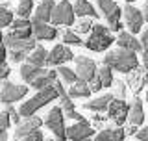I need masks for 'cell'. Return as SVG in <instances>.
<instances>
[{
	"label": "cell",
	"mask_w": 148,
	"mask_h": 141,
	"mask_svg": "<svg viewBox=\"0 0 148 141\" xmlns=\"http://www.w3.org/2000/svg\"><path fill=\"white\" fill-rule=\"evenodd\" d=\"M21 76L30 87L41 91V89H46V87L54 86V84L58 82V70L45 69V67H35V65L24 63L21 67Z\"/></svg>",
	"instance_id": "cell-1"
},
{
	"label": "cell",
	"mask_w": 148,
	"mask_h": 141,
	"mask_svg": "<svg viewBox=\"0 0 148 141\" xmlns=\"http://www.w3.org/2000/svg\"><path fill=\"white\" fill-rule=\"evenodd\" d=\"M104 65L111 67L113 70L119 73H132L133 69L139 67V59H137V52L133 50H126V48H119L117 50H109L104 56Z\"/></svg>",
	"instance_id": "cell-2"
},
{
	"label": "cell",
	"mask_w": 148,
	"mask_h": 141,
	"mask_svg": "<svg viewBox=\"0 0 148 141\" xmlns=\"http://www.w3.org/2000/svg\"><path fill=\"white\" fill-rule=\"evenodd\" d=\"M56 98H59V95H58V89H56L54 86H50L46 89H41V91H37L30 100L22 102L21 108H18V113L24 117V119L26 117H34L37 110H41L43 106H46L48 102L56 100Z\"/></svg>",
	"instance_id": "cell-3"
},
{
	"label": "cell",
	"mask_w": 148,
	"mask_h": 141,
	"mask_svg": "<svg viewBox=\"0 0 148 141\" xmlns=\"http://www.w3.org/2000/svg\"><path fill=\"white\" fill-rule=\"evenodd\" d=\"M115 37L111 35V28L104 26V24H95L92 26V32L89 34V39L85 41V48L92 50V52H104L108 50L111 45L115 43Z\"/></svg>",
	"instance_id": "cell-4"
},
{
	"label": "cell",
	"mask_w": 148,
	"mask_h": 141,
	"mask_svg": "<svg viewBox=\"0 0 148 141\" xmlns=\"http://www.w3.org/2000/svg\"><path fill=\"white\" fill-rule=\"evenodd\" d=\"M45 124L48 130H52L58 141H67V126H65V111L61 106H54L52 110L46 113Z\"/></svg>",
	"instance_id": "cell-5"
},
{
	"label": "cell",
	"mask_w": 148,
	"mask_h": 141,
	"mask_svg": "<svg viewBox=\"0 0 148 141\" xmlns=\"http://www.w3.org/2000/svg\"><path fill=\"white\" fill-rule=\"evenodd\" d=\"M76 13H74V6L67 0H61L59 4H56L54 15H52V24L54 26H72Z\"/></svg>",
	"instance_id": "cell-6"
},
{
	"label": "cell",
	"mask_w": 148,
	"mask_h": 141,
	"mask_svg": "<svg viewBox=\"0 0 148 141\" xmlns=\"http://www.w3.org/2000/svg\"><path fill=\"white\" fill-rule=\"evenodd\" d=\"M26 95H28V86L6 82V84H2V89H0V102L6 104V106L15 104L17 100H22Z\"/></svg>",
	"instance_id": "cell-7"
},
{
	"label": "cell",
	"mask_w": 148,
	"mask_h": 141,
	"mask_svg": "<svg viewBox=\"0 0 148 141\" xmlns=\"http://www.w3.org/2000/svg\"><path fill=\"white\" fill-rule=\"evenodd\" d=\"M4 43L9 50H15V52H24L30 56V52H34L37 46V39L35 37H30V39H22V37L13 35L11 32L4 34Z\"/></svg>",
	"instance_id": "cell-8"
},
{
	"label": "cell",
	"mask_w": 148,
	"mask_h": 141,
	"mask_svg": "<svg viewBox=\"0 0 148 141\" xmlns=\"http://www.w3.org/2000/svg\"><path fill=\"white\" fill-rule=\"evenodd\" d=\"M54 87L58 89V95H59V106L63 108L65 111V117H69V119H74V121H85L83 119V115H80L76 111V108H74V102H72V97L69 95V91H65L63 84L61 82H56Z\"/></svg>",
	"instance_id": "cell-9"
},
{
	"label": "cell",
	"mask_w": 148,
	"mask_h": 141,
	"mask_svg": "<svg viewBox=\"0 0 148 141\" xmlns=\"http://www.w3.org/2000/svg\"><path fill=\"white\" fill-rule=\"evenodd\" d=\"M74 63H76V74H78V78L83 80V82H91V80L98 74V67H96L95 59L87 58V56H76Z\"/></svg>",
	"instance_id": "cell-10"
},
{
	"label": "cell",
	"mask_w": 148,
	"mask_h": 141,
	"mask_svg": "<svg viewBox=\"0 0 148 141\" xmlns=\"http://www.w3.org/2000/svg\"><path fill=\"white\" fill-rule=\"evenodd\" d=\"M122 15H124V21H126V26L130 28V32L132 34H139L143 28V22H145L143 9L135 8L133 4H126L122 8Z\"/></svg>",
	"instance_id": "cell-11"
},
{
	"label": "cell",
	"mask_w": 148,
	"mask_h": 141,
	"mask_svg": "<svg viewBox=\"0 0 148 141\" xmlns=\"http://www.w3.org/2000/svg\"><path fill=\"white\" fill-rule=\"evenodd\" d=\"M72 59H76V56H74V52L67 45H56L48 52V62H46V65L48 67H61V65H65L67 62H72Z\"/></svg>",
	"instance_id": "cell-12"
},
{
	"label": "cell",
	"mask_w": 148,
	"mask_h": 141,
	"mask_svg": "<svg viewBox=\"0 0 148 141\" xmlns=\"http://www.w3.org/2000/svg\"><path fill=\"white\" fill-rule=\"evenodd\" d=\"M128 115H130V106L122 98H115L108 108V117L117 126H122L124 121H128Z\"/></svg>",
	"instance_id": "cell-13"
},
{
	"label": "cell",
	"mask_w": 148,
	"mask_h": 141,
	"mask_svg": "<svg viewBox=\"0 0 148 141\" xmlns=\"http://www.w3.org/2000/svg\"><path fill=\"white\" fill-rule=\"evenodd\" d=\"M100 13L104 15V19L109 22V26H115L117 22H120V15H122V8L119 6L115 0H96Z\"/></svg>",
	"instance_id": "cell-14"
},
{
	"label": "cell",
	"mask_w": 148,
	"mask_h": 141,
	"mask_svg": "<svg viewBox=\"0 0 148 141\" xmlns=\"http://www.w3.org/2000/svg\"><path fill=\"white\" fill-rule=\"evenodd\" d=\"M146 82H148V73H146L145 67H137V69H133L132 73H128L126 84H128V87L132 89L133 95H139V93L145 89Z\"/></svg>",
	"instance_id": "cell-15"
},
{
	"label": "cell",
	"mask_w": 148,
	"mask_h": 141,
	"mask_svg": "<svg viewBox=\"0 0 148 141\" xmlns=\"http://www.w3.org/2000/svg\"><path fill=\"white\" fill-rule=\"evenodd\" d=\"M95 134L92 126L87 121H78L72 126H67V138L71 141H82V139H91V135Z\"/></svg>",
	"instance_id": "cell-16"
},
{
	"label": "cell",
	"mask_w": 148,
	"mask_h": 141,
	"mask_svg": "<svg viewBox=\"0 0 148 141\" xmlns=\"http://www.w3.org/2000/svg\"><path fill=\"white\" fill-rule=\"evenodd\" d=\"M43 124V119L41 117H26L24 121H21V124H17V130H15V139H24L26 135H30L32 132L41 128Z\"/></svg>",
	"instance_id": "cell-17"
},
{
	"label": "cell",
	"mask_w": 148,
	"mask_h": 141,
	"mask_svg": "<svg viewBox=\"0 0 148 141\" xmlns=\"http://www.w3.org/2000/svg\"><path fill=\"white\" fill-rule=\"evenodd\" d=\"M34 24V37L37 41H52L58 37V30L56 26H52L50 22H39V21H32Z\"/></svg>",
	"instance_id": "cell-18"
},
{
	"label": "cell",
	"mask_w": 148,
	"mask_h": 141,
	"mask_svg": "<svg viewBox=\"0 0 148 141\" xmlns=\"http://www.w3.org/2000/svg\"><path fill=\"white\" fill-rule=\"evenodd\" d=\"M56 9L54 0H41V4L35 8L32 21H39V22H52V15Z\"/></svg>",
	"instance_id": "cell-19"
},
{
	"label": "cell",
	"mask_w": 148,
	"mask_h": 141,
	"mask_svg": "<svg viewBox=\"0 0 148 141\" xmlns=\"http://www.w3.org/2000/svg\"><path fill=\"white\" fill-rule=\"evenodd\" d=\"M9 32L22 39H30V37H34V24L30 19H15L13 24L9 26Z\"/></svg>",
	"instance_id": "cell-20"
},
{
	"label": "cell",
	"mask_w": 148,
	"mask_h": 141,
	"mask_svg": "<svg viewBox=\"0 0 148 141\" xmlns=\"http://www.w3.org/2000/svg\"><path fill=\"white\" fill-rule=\"evenodd\" d=\"M117 43L120 48H126V50H133V52L143 50V43L135 39V34H132V32H119Z\"/></svg>",
	"instance_id": "cell-21"
},
{
	"label": "cell",
	"mask_w": 148,
	"mask_h": 141,
	"mask_svg": "<svg viewBox=\"0 0 148 141\" xmlns=\"http://www.w3.org/2000/svg\"><path fill=\"white\" fill-rule=\"evenodd\" d=\"M113 100H115V95H113V93H108V95H104V97H96L95 100L85 102L83 108H85V110H91V111L100 113V111H108V108H109V104Z\"/></svg>",
	"instance_id": "cell-22"
},
{
	"label": "cell",
	"mask_w": 148,
	"mask_h": 141,
	"mask_svg": "<svg viewBox=\"0 0 148 141\" xmlns=\"http://www.w3.org/2000/svg\"><path fill=\"white\" fill-rule=\"evenodd\" d=\"M126 128L117 126V128H104L102 132L96 134L95 141H124L126 139Z\"/></svg>",
	"instance_id": "cell-23"
},
{
	"label": "cell",
	"mask_w": 148,
	"mask_h": 141,
	"mask_svg": "<svg viewBox=\"0 0 148 141\" xmlns=\"http://www.w3.org/2000/svg\"><path fill=\"white\" fill-rule=\"evenodd\" d=\"M145 121V106H143L141 98H133V104L130 106V115H128V123L130 124H143Z\"/></svg>",
	"instance_id": "cell-24"
},
{
	"label": "cell",
	"mask_w": 148,
	"mask_h": 141,
	"mask_svg": "<svg viewBox=\"0 0 148 141\" xmlns=\"http://www.w3.org/2000/svg\"><path fill=\"white\" fill-rule=\"evenodd\" d=\"M74 13H76V17H89V19H98L100 15L89 0H74Z\"/></svg>",
	"instance_id": "cell-25"
},
{
	"label": "cell",
	"mask_w": 148,
	"mask_h": 141,
	"mask_svg": "<svg viewBox=\"0 0 148 141\" xmlns=\"http://www.w3.org/2000/svg\"><path fill=\"white\" fill-rule=\"evenodd\" d=\"M48 62V50H45V46H35L34 52H30V56L26 58V63L35 65V67H45Z\"/></svg>",
	"instance_id": "cell-26"
},
{
	"label": "cell",
	"mask_w": 148,
	"mask_h": 141,
	"mask_svg": "<svg viewBox=\"0 0 148 141\" xmlns=\"http://www.w3.org/2000/svg\"><path fill=\"white\" fill-rule=\"evenodd\" d=\"M91 87L87 82H83V80H78L76 84H72L71 87H69V95H71L72 98H85L91 95Z\"/></svg>",
	"instance_id": "cell-27"
},
{
	"label": "cell",
	"mask_w": 148,
	"mask_h": 141,
	"mask_svg": "<svg viewBox=\"0 0 148 141\" xmlns=\"http://www.w3.org/2000/svg\"><path fill=\"white\" fill-rule=\"evenodd\" d=\"M34 0H18L17 6V15L18 19H30V15H34Z\"/></svg>",
	"instance_id": "cell-28"
},
{
	"label": "cell",
	"mask_w": 148,
	"mask_h": 141,
	"mask_svg": "<svg viewBox=\"0 0 148 141\" xmlns=\"http://www.w3.org/2000/svg\"><path fill=\"white\" fill-rule=\"evenodd\" d=\"M58 74L61 76V80L65 84H69V86H72V84H76L78 80V74H76V70L74 69H69V67H65V65H61V67L58 69Z\"/></svg>",
	"instance_id": "cell-29"
},
{
	"label": "cell",
	"mask_w": 148,
	"mask_h": 141,
	"mask_svg": "<svg viewBox=\"0 0 148 141\" xmlns=\"http://www.w3.org/2000/svg\"><path fill=\"white\" fill-rule=\"evenodd\" d=\"M98 76L102 80V84H104V87H113L115 80H113V69L108 67V65H102L98 69Z\"/></svg>",
	"instance_id": "cell-30"
},
{
	"label": "cell",
	"mask_w": 148,
	"mask_h": 141,
	"mask_svg": "<svg viewBox=\"0 0 148 141\" xmlns=\"http://www.w3.org/2000/svg\"><path fill=\"white\" fill-rule=\"evenodd\" d=\"M61 37H63L65 45H74V46H83V45H85V41H83L76 32H72V30H65Z\"/></svg>",
	"instance_id": "cell-31"
},
{
	"label": "cell",
	"mask_w": 148,
	"mask_h": 141,
	"mask_svg": "<svg viewBox=\"0 0 148 141\" xmlns=\"http://www.w3.org/2000/svg\"><path fill=\"white\" fill-rule=\"evenodd\" d=\"M13 24V11L8 6H0V30Z\"/></svg>",
	"instance_id": "cell-32"
},
{
	"label": "cell",
	"mask_w": 148,
	"mask_h": 141,
	"mask_svg": "<svg viewBox=\"0 0 148 141\" xmlns=\"http://www.w3.org/2000/svg\"><path fill=\"white\" fill-rule=\"evenodd\" d=\"M128 84L126 82H122V80H119V82H115L113 84V95H115V98H126V91H128Z\"/></svg>",
	"instance_id": "cell-33"
},
{
	"label": "cell",
	"mask_w": 148,
	"mask_h": 141,
	"mask_svg": "<svg viewBox=\"0 0 148 141\" xmlns=\"http://www.w3.org/2000/svg\"><path fill=\"white\" fill-rule=\"evenodd\" d=\"M92 22L89 21V19H83V21H80L76 26H74V32L76 34H89V32H92Z\"/></svg>",
	"instance_id": "cell-34"
},
{
	"label": "cell",
	"mask_w": 148,
	"mask_h": 141,
	"mask_svg": "<svg viewBox=\"0 0 148 141\" xmlns=\"http://www.w3.org/2000/svg\"><path fill=\"white\" fill-rule=\"evenodd\" d=\"M6 111H8V113H9V117H11V121H13V123H15V124H21V113H18V111L15 110V108H13L11 104H8L6 106Z\"/></svg>",
	"instance_id": "cell-35"
},
{
	"label": "cell",
	"mask_w": 148,
	"mask_h": 141,
	"mask_svg": "<svg viewBox=\"0 0 148 141\" xmlns=\"http://www.w3.org/2000/svg\"><path fill=\"white\" fill-rule=\"evenodd\" d=\"M87 84H89V87H91V91H92V93H98L100 89L104 87V84H102V80H100V76H98V74H96V76L92 78L91 82H87Z\"/></svg>",
	"instance_id": "cell-36"
},
{
	"label": "cell",
	"mask_w": 148,
	"mask_h": 141,
	"mask_svg": "<svg viewBox=\"0 0 148 141\" xmlns=\"http://www.w3.org/2000/svg\"><path fill=\"white\" fill-rule=\"evenodd\" d=\"M9 73H11L9 65L4 62V59H0V80H6V78L9 76Z\"/></svg>",
	"instance_id": "cell-37"
},
{
	"label": "cell",
	"mask_w": 148,
	"mask_h": 141,
	"mask_svg": "<svg viewBox=\"0 0 148 141\" xmlns=\"http://www.w3.org/2000/svg\"><path fill=\"white\" fill-rule=\"evenodd\" d=\"M9 124H11L9 113L8 111H0V126H2V128H9Z\"/></svg>",
	"instance_id": "cell-38"
},
{
	"label": "cell",
	"mask_w": 148,
	"mask_h": 141,
	"mask_svg": "<svg viewBox=\"0 0 148 141\" xmlns=\"http://www.w3.org/2000/svg\"><path fill=\"white\" fill-rule=\"evenodd\" d=\"M24 141H45L43 132H41V130H35V132H32L30 135H26Z\"/></svg>",
	"instance_id": "cell-39"
},
{
	"label": "cell",
	"mask_w": 148,
	"mask_h": 141,
	"mask_svg": "<svg viewBox=\"0 0 148 141\" xmlns=\"http://www.w3.org/2000/svg\"><path fill=\"white\" fill-rule=\"evenodd\" d=\"M6 56H8V46L4 43V34L0 30V59H6Z\"/></svg>",
	"instance_id": "cell-40"
},
{
	"label": "cell",
	"mask_w": 148,
	"mask_h": 141,
	"mask_svg": "<svg viewBox=\"0 0 148 141\" xmlns=\"http://www.w3.org/2000/svg\"><path fill=\"white\" fill-rule=\"evenodd\" d=\"M135 138L139 141H148V126H145V128H141L139 132L135 134Z\"/></svg>",
	"instance_id": "cell-41"
},
{
	"label": "cell",
	"mask_w": 148,
	"mask_h": 141,
	"mask_svg": "<svg viewBox=\"0 0 148 141\" xmlns=\"http://www.w3.org/2000/svg\"><path fill=\"white\" fill-rule=\"evenodd\" d=\"M141 43H143V50L148 54V30L143 32V37H141Z\"/></svg>",
	"instance_id": "cell-42"
},
{
	"label": "cell",
	"mask_w": 148,
	"mask_h": 141,
	"mask_svg": "<svg viewBox=\"0 0 148 141\" xmlns=\"http://www.w3.org/2000/svg\"><path fill=\"white\" fill-rule=\"evenodd\" d=\"M137 132H139V130H137L135 124H130L128 128H126V134H128V135H133V134H137Z\"/></svg>",
	"instance_id": "cell-43"
},
{
	"label": "cell",
	"mask_w": 148,
	"mask_h": 141,
	"mask_svg": "<svg viewBox=\"0 0 148 141\" xmlns=\"http://www.w3.org/2000/svg\"><path fill=\"white\" fill-rule=\"evenodd\" d=\"M0 141H8V132H6V128H2V126H0Z\"/></svg>",
	"instance_id": "cell-44"
},
{
	"label": "cell",
	"mask_w": 148,
	"mask_h": 141,
	"mask_svg": "<svg viewBox=\"0 0 148 141\" xmlns=\"http://www.w3.org/2000/svg\"><path fill=\"white\" fill-rule=\"evenodd\" d=\"M143 17H145V21L148 22V0L145 2V6H143Z\"/></svg>",
	"instance_id": "cell-45"
},
{
	"label": "cell",
	"mask_w": 148,
	"mask_h": 141,
	"mask_svg": "<svg viewBox=\"0 0 148 141\" xmlns=\"http://www.w3.org/2000/svg\"><path fill=\"white\" fill-rule=\"evenodd\" d=\"M109 28H111V32H120L124 28V24H122V22H117L115 26H109Z\"/></svg>",
	"instance_id": "cell-46"
},
{
	"label": "cell",
	"mask_w": 148,
	"mask_h": 141,
	"mask_svg": "<svg viewBox=\"0 0 148 141\" xmlns=\"http://www.w3.org/2000/svg\"><path fill=\"white\" fill-rule=\"evenodd\" d=\"M143 67L146 69V73H148V54L145 52V56H143Z\"/></svg>",
	"instance_id": "cell-47"
},
{
	"label": "cell",
	"mask_w": 148,
	"mask_h": 141,
	"mask_svg": "<svg viewBox=\"0 0 148 141\" xmlns=\"http://www.w3.org/2000/svg\"><path fill=\"white\" fill-rule=\"evenodd\" d=\"M95 121H96V123H102V121H106V117H100V115H96V117H95Z\"/></svg>",
	"instance_id": "cell-48"
},
{
	"label": "cell",
	"mask_w": 148,
	"mask_h": 141,
	"mask_svg": "<svg viewBox=\"0 0 148 141\" xmlns=\"http://www.w3.org/2000/svg\"><path fill=\"white\" fill-rule=\"evenodd\" d=\"M126 2H128V4H132V2H135V0H126Z\"/></svg>",
	"instance_id": "cell-49"
},
{
	"label": "cell",
	"mask_w": 148,
	"mask_h": 141,
	"mask_svg": "<svg viewBox=\"0 0 148 141\" xmlns=\"http://www.w3.org/2000/svg\"><path fill=\"white\" fill-rule=\"evenodd\" d=\"M45 141H58V139H45Z\"/></svg>",
	"instance_id": "cell-50"
},
{
	"label": "cell",
	"mask_w": 148,
	"mask_h": 141,
	"mask_svg": "<svg viewBox=\"0 0 148 141\" xmlns=\"http://www.w3.org/2000/svg\"><path fill=\"white\" fill-rule=\"evenodd\" d=\"M146 102H148V91H146Z\"/></svg>",
	"instance_id": "cell-51"
},
{
	"label": "cell",
	"mask_w": 148,
	"mask_h": 141,
	"mask_svg": "<svg viewBox=\"0 0 148 141\" xmlns=\"http://www.w3.org/2000/svg\"><path fill=\"white\" fill-rule=\"evenodd\" d=\"M82 141H91V139H82Z\"/></svg>",
	"instance_id": "cell-52"
}]
</instances>
